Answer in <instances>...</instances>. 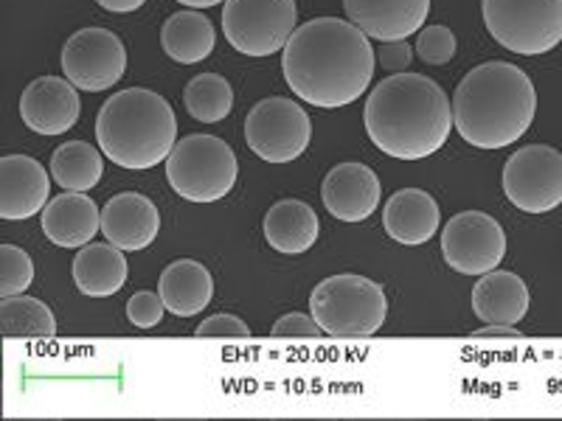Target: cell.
I'll use <instances>...</instances> for the list:
<instances>
[{
	"instance_id": "30bf717a",
	"label": "cell",
	"mask_w": 562,
	"mask_h": 421,
	"mask_svg": "<svg viewBox=\"0 0 562 421\" xmlns=\"http://www.w3.org/2000/svg\"><path fill=\"white\" fill-rule=\"evenodd\" d=\"M504 194L526 214H549L562 203V155L549 144H529L509 155Z\"/></svg>"
},
{
	"instance_id": "7a4b0ae2",
	"label": "cell",
	"mask_w": 562,
	"mask_h": 421,
	"mask_svg": "<svg viewBox=\"0 0 562 421\" xmlns=\"http://www.w3.org/2000/svg\"><path fill=\"white\" fill-rule=\"evenodd\" d=\"M363 124L371 144L396 160L439 152L453 127V110L439 82L422 73H394L369 93Z\"/></svg>"
},
{
	"instance_id": "ac0fdd59",
	"label": "cell",
	"mask_w": 562,
	"mask_h": 421,
	"mask_svg": "<svg viewBox=\"0 0 562 421\" xmlns=\"http://www.w3.org/2000/svg\"><path fill=\"white\" fill-rule=\"evenodd\" d=\"M102 230V210L82 192H65L43 208V234L57 248H85Z\"/></svg>"
},
{
	"instance_id": "6da1fadb",
	"label": "cell",
	"mask_w": 562,
	"mask_h": 421,
	"mask_svg": "<svg viewBox=\"0 0 562 421\" xmlns=\"http://www.w3.org/2000/svg\"><path fill=\"white\" fill-rule=\"evenodd\" d=\"M374 48L355 23L315 18L301 23L281 52V70L301 102L338 110L358 102L374 77Z\"/></svg>"
},
{
	"instance_id": "cb8c5ba5",
	"label": "cell",
	"mask_w": 562,
	"mask_h": 421,
	"mask_svg": "<svg viewBox=\"0 0 562 421\" xmlns=\"http://www.w3.org/2000/svg\"><path fill=\"white\" fill-rule=\"evenodd\" d=\"M160 45L167 57L180 65H198L214 52V26L200 12H178L160 29Z\"/></svg>"
},
{
	"instance_id": "d590c367",
	"label": "cell",
	"mask_w": 562,
	"mask_h": 421,
	"mask_svg": "<svg viewBox=\"0 0 562 421\" xmlns=\"http://www.w3.org/2000/svg\"><path fill=\"white\" fill-rule=\"evenodd\" d=\"M178 3H183V7L189 9H211L217 7V3H223V0H178Z\"/></svg>"
},
{
	"instance_id": "d4e9b609",
	"label": "cell",
	"mask_w": 562,
	"mask_h": 421,
	"mask_svg": "<svg viewBox=\"0 0 562 421\" xmlns=\"http://www.w3.org/2000/svg\"><path fill=\"white\" fill-rule=\"evenodd\" d=\"M102 152L85 140H68L52 155V178L65 192H90L102 180Z\"/></svg>"
},
{
	"instance_id": "4dcf8cb0",
	"label": "cell",
	"mask_w": 562,
	"mask_h": 421,
	"mask_svg": "<svg viewBox=\"0 0 562 421\" xmlns=\"http://www.w3.org/2000/svg\"><path fill=\"white\" fill-rule=\"evenodd\" d=\"M198 338H250L248 323L237 318V315H211L209 320L194 329Z\"/></svg>"
},
{
	"instance_id": "e0dca14e",
	"label": "cell",
	"mask_w": 562,
	"mask_h": 421,
	"mask_svg": "<svg viewBox=\"0 0 562 421\" xmlns=\"http://www.w3.org/2000/svg\"><path fill=\"white\" fill-rule=\"evenodd\" d=\"M160 230V214L144 194H115L102 208V234L110 244L122 250H144L155 242Z\"/></svg>"
},
{
	"instance_id": "f546056e",
	"label": "cell",
	"mask_w": 562,
	"mask_h": 421,
	"mask_svg": "<svg viewBox=\"0 0 562 421\" xmlns=\"http://www.w3.org/2000/svg\"><path fill=\"white\" fill-rule=\"evenodd\" d=\"M164 309H167V304H164L160 293H153V289H140V293H135L127 300V318L138 329H153V326H158L160 318H164Z\"/></svg>"
},
{
	"instance_id": "7402d4cb",
	"label": "cell",
	"mask_w": 562,
	"mask_h": 421,
	"mask_svg": "<svg viewBox=\"0 0 562 421\" xmlns=\"http://www.w3.org/2000/svg\"><path fill=\"white\" fill-rule=\"evenodd\" d=\"M265 239L273 250L288 255L307 253L318 239L321 223L315 210L301 200H279L265 214Z\"/></svg>"
},
{
	"instance_id": "d6a6232c",
	"label": "cell",
	"mask_w": 562,
	"mask_h": 421,
	"mask_svg": "<svg viewBox=\"0 0 562 421\" xmlns=\"http://www.w3.org/2000/svg\"><path fill=\"white\" fill-rule=\"evenodd\" d=\"M321 326L315 323L313 315H284L281 320H276L273 338H318Z\"/></svg>"
},
{
	"instance_id": "52a82bcc",
	"label": "cell",
	"mask_w": 562,
	"mask_h": 421,
	"mask_svg": "<svg viewBox=\"0 0 562 421\" xmlns=\"http://www.w3.org/2000/svg\"><path fill=\"white\" fill-rule=\"evenodd\" d=\"M486 32L506 52L537 57L562 43V0H481Z\"/></svg>"
},
{
	"instance_id": "836d02e7",
	"label": "cell",
	"mask_w": 562,
	"mask_h": 421,
	"mask_svg": "<svg viewBox=\"0 0 562 421\" xmlns=\"http://www.w3.org/2000/svg\"><path fill=\"white\" fill-rule=\"evenodd\" d=\"M473 338H524V334L515 329V326H504V323H490L486 329H479V332H473Z\"/></svg>"
},
{
	"instance_id": "5bb4252c",
	"label": "cell",
	"mask_w": 562,
	"mask_h": 421,
	"mask_svg": "<svg viewBox=\"0 0 562 421\" xmlns=\"http://www.w3.org/2000/svg\"><path fill=\"white\" fill-rule=\"evenodd\" d=\"M326 210L340 223H363L378 210L383 189L366 163H338L321 185Z\"/></svg>"
},
{
	"instance_id": "f1b7e54d",
	"label": "cell",
	"mask_w": 562,
	"mask_h": 421,
	"mask_svg": "<svg viewBox=\"0 0 562 421\" xmlns=\"http://www.w3.org/2000/svg\"><path fill=\"white\" fill-rule=\"evenodd\" d=\"M416 54L422 62L448 65L456 57V34L448 26L422 29L416 37Z\"/></svg>"
},
{
	"instance_id": "9a60e30c",
	"label": "cell",
	"mask_w": 562,
	"mask_h": 421,
	"mask_svg": "<svg viewBox=\"0 0 562 421\" xmlns=\"http://www.w3.org/2000/svg\"><path fill=\"white\" fill-rule=\"evenodd\" d=\"M52 194V180L43 163L29 155H7L0 158V217L29 219L43 214Z\"/></svg>"
},
{
	"instance_id": "2e32d148",
	"label": "cell",
	"mask_w": 562,
	"mask_h": 421,
	"mask_svg": "<svg viewBox=\"0 0 562 421\" xmlns=\"http://www.w3.org/2000/svg\"><path fill=\"white\" fill-rule=\"evenodd\" d=\"M346 18L366 37L374 39H408L422 32L428 20L430 0H344Z\"/></svg>"
},
{
	"instance_id": "44dd1931",
	"label": "cell",
	"mask_w": 562,
	"mask_h": 421,
	"mask_svg": "<svg viewBox=\"0 0 562 421\" xmlns=\"http://www.w3.org/2000/svg\"><path fill=\"white\" fill-rule=\"evenodd\" d=\"M158 293L169 312L178 315V318H192L211 304L214 278L205 270V264L194 262V259H180L160 273Z\"/></svg>"
},
{
	"instance_id": "8fae6325",
	"label": "cell",
	"mask_w": 562,
	"mask_h": 421,
	"mask_svg": "<svg viewBox=\"0 0 562 421\" xmlns=\"http://www.w3.org/2000/svg\"><path fill=\"white\" fill-rule=\"evenodd\" d=\"M441 255L461 275L498 270L506 255V234L484 210H461L441 230Z\"/></svg>"
},
{
	"instance_id": "4fadbf2b",
	"label": "cell",
	"mask_w": 562,
	"mask_h": 421,
	"mask_svg": "<svg viewBox=\"0 0 562 421\" xmlns=\"http://www.w3.org/2000/svg\"><path fill=\"white\" fill-rule=\"evenodd\" d=\"M79 93L68 79L40 77L20 96V118L37 135H65L79 122Z\"/></svg>"
},
{
	"instance_id": "603a6c76",
	"label": "cell",
	"mask_w": 562,
	"mask_h": 421,
	"mask_svg": "<svg viewBox=\"0 0 562 421\" xmlns=\"http://www.w3.org/2000/svg\"><path fill=\"white\" fill-rule=\"evenodd\" d=\"M74 281L88 298H108L119 293L127 281V259L122 248L110 242L85 244L74 259Z\"/></svg>"
},
{
	"instance_id": "83f0119b",
	"label": "cell",
	"mask_w": 562,
	"mask_h": 421,
	"mask_svg": "<svg viewBox=\"0 0 562 421\" xmlns=\"http://www.w3.org/2000/svg\"><path fill=\"white\" fill-rule=\"evenodd\" d=\"M34 281V262L26 250L14 244H0V295H23Z\"/></svg>"
},
{
	"instance_id": "8992f818",
	"label": "cell",
	"mask_w": 562,
	"mask_h": 421,
	"mask_svg": "<svg viewBox=\"0 0 562 421\" xmlns=\"http://www.w3.org/2000/svg\"><path fill=\"white\" fill-rule=\"evenodd\" d=\"M237 155L217 135H186L167 158L172 192L189 203H217L237 183Z\"/></svg>"
},
{
	"instance_id": "4316f807",
	"label": "cell",
	"mask_w": 562,
	"mask_h": 421,
	"mask_svg": "<svg viewBox=\"0 0 562 421\" xmlns=\"http://www.w3.org/2000/svg\"><path fill=\"white\" fill-rule=\"evenodd\" d=\"M183 104L194 122L217 124L234 107V90L220 73H200L183 90Z\"/></svg>"
},
{
	"instance_id": "e575fe53",
	"label": "cell",
	"mask_w": 562,
	"mask_h": 421,
	"mask_svg": "<svg viewBox=\"0 0 562 421\" xmlns=\"http://www.w3.org/2000/svg\"><path fill=\"white\" fill-rule=\"evenodd\" d=\"M99 7L108 9V12H115V14H127V12H135V9H140L147 0H97Z\"/></svg>"
},
{
	"instance_id": "d6986e66",
	"label": "cell",
	"mask_w": 562,
	"mask_h": 421,
	"mask_svg": "<svg viewBox=\"0 0 562 421\" xmlns=\"http://www.w3.org/2000/svg\"><path fill=\"white\" fill-rule=\"evenodd\" d=\"M439 203L422 189H400L383 208L385 234L408 248L430 242L439 230Z\"/></svg>"
},
{
	"instance_id": "5b68a950",
	"label": "cell",
	"mask_w": 562,
	"mask_h": 421,
	"mask_svg": "<svg viewBox=\"0 0 562 421\" xmlns=\"http://www.w3.org/2000/svg\"><path fill=\"white\" fill-rule=\"evenodd\" d=\"M310 315L329 338H369L385 323L389 298L366 275H333L310 295Z\"/></svg>"
},
{
	"instance_id": "ffe728a7",
	"label": "cell",
	"mask_w": 562,
	"mask_h": 421,
	"mask_svg": "<svg viewBox=\"0 0 562 421\" xmlns=\"http://www.w3.org/2000/svg\"><path fill=\"white\" fill-rule=\"evenodd\" d=\"M473 312L486 323L518 326L529 312V287L518 273L490 270L473 289Z\"/></svg>"
},
{
	"instance_id": "9c48e42d",
	"label": "cell",
	"mask_w": 562,
	"mask_h": 421,
	"mask_svg": "<svg viewBox=\"0 0 562 421\" xmlns=\"http://www.w3.org/2000/svg\"><path fill=\"white\" fill-rule=\"evenodd\" d=\"M313 138L307 110L293 99L270 96L254 104L245 118V144L268 163H290L301 158Z\"/></svg>"
},
{
	"instance_id": "484cf974",
	"label": "cell",
	"mask_w": 562,
	"mask_h": 421,
	"mask_svg": "<svg viewBox=\"0 0 562 421\" xmlns=\"http://www.w3.org/2000/svg\"><path fill=\"white\" fill-rule=\"evenodd\" d=\"M0 326L9 340L20 338H54L57 320L54 312L40 298L29 295H12L0 300Z\"/></svg>"
},
{
	"instance_id": "3957f363",
	"label": "cell",
	"mask_w": 562,
	"mask_h": 421,
	"mask_svg": "<svg viewBox=\"0 0 562 421\" xmlns=\"http://www.w3.org/2000/svg\"><path fill=\"white\" fill-rule=\"evenodd\" d=\"M537 113L529 73L512 62H484L453 93V127L475 149H504L524 138Z\"/></svg>"
},
{
	"instance_id": "277c9868",
	"label": "cell",
	"mask_w": 562,
	"mask_h": 421,
	"mask_svg": "<svg viewBox=\"0 0 562 421\" xmlns=\"http://www.w3.org/2000/svg\"><path fill=\"white\" fill-rule=\"evenodd\" d=\"M97 140L115 167L140 172L169 158L178 144V118L155 90H119L99 110Z\"/></svg>"
},
{
	"instance_id": "ba28073f",
	"label": "cell",
	"mask_w": 562,
	"mask_h": 421,
	"mask_svg": "<svg viewBox=\"0 0 562 421\" xmlns=\"http://www.w3.org/2000/svg\"><path fill=\"white\" fill-rule=\"evenodd\" d=\"M295 0H225L223 34L231 48L245 57H270L284 52L299 26Z\"/></svg>"
},
{
	"instance_id": "7c38bea8",
	"label": "cell",
	"mask_w": 562,
	"mask_h": 421,
	"mask_svg": "<svg viewBox=\"0 0 562 421\" xmlns=\"http://www.w3.org/2000/svg\"><path fill=\"white\" fill-rule=\"evenodd\" d=\"M127 52L119 34L90 26L70 34L63 45V73L77 90L102 93L124 77Z\"/></svg>"
},
{
	"instance_id": "1f68e13d",
	"label": "cell",
	"mask_w": 562,
	"mask_h": 421,
	"mask_svg": "<svg viewBox=\"0 0 562 421\" xmlns=\"http://www.w3.org/2000/svg\"><path fill=\"white\" fill-rule=\"evenodd\" d=\"M374 57H378L380 68L391 70V73H405V68L414 59V48L408 45V39H383Z\"/></svg>"
}]
</instances>
